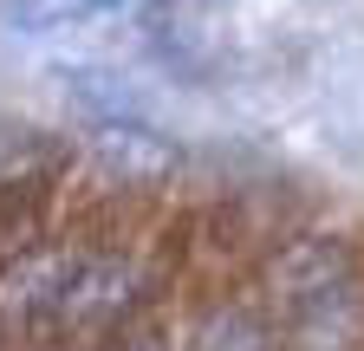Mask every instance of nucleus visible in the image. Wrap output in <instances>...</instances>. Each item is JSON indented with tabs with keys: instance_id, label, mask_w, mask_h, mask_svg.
Returning a JSON list of instances; mask_svg holds the SVG:
<instances>
[{
	"instance_id": "1",
	"label": "nucleus",
	"mask_w": 364,
	"mask_h": 351,
	"mask_svg": "<svg viewBox=\"0 0 364 351\" xmlns=\"http://www.w3.org/2000/svg\"><path fill=\"white\" fill-rule=\"evenodd\" d=\"M273 286H280V306L293 319L332 313V306L351 299V254L338 241H326V234H306L273 260Z\"/></svg>"
},
{
	"instance_id": "2",
	"label": "nucleus",
	"mask_w": 364,
	"mask_h": 351,
	"mask_svg": "<svg viewBox=\"0 0 364 351\" xmlns=\"http://www.w3.org/2000/svg\"><path fill=\"white\" fill-rule=\"evenodd\" d=\"M130 299H136V267H130V260L72 247L59 299H53V319H46V325H111Z\"/></svg>"
},
{
	"instance_id": "3",
	"label": "nucleus",
	"mask_w": 364,
	"mask_h": 351,
	"mask_svg": "<svg viewBox=\"0 0 364 351\" xmlns=\"http://www.w3.org/2000/svg\"><path fill=\"white\" fill-rule=\"evenodd\" d=\"M189 351H267V325H260L254 306H215L196 325Z\"/></svg>"
},
{
	"instance_id": "4",
	"label": "nucleus",
	"mask_w": 364,
	"mask_h": 351,
	"mask_svg": "<svg viewBox=\"0 0 364 351\" xmlns=\"http://www.w3.org/2000/svg\"><path fill=\"white\" fill-rule=\"evenodd\" d=\"M111 7H124V0H59V14H111Z\"/></svg>"
},
{
	"instance_id": "5",
	"label": "nucleus",
	"mask_w": 364,
	"mask_h": 351,
	"mask_svg": "<svg viewBox=\"0 0 364 351\" xmlns=\"http://www.w3.org/2000/svg\"><path fill=\"white\" fill-rule=\"evenodd\" d=\"M117 351H169V338H163V332H136V338H124Z\"/></svg>"
}]
</instances>
